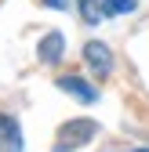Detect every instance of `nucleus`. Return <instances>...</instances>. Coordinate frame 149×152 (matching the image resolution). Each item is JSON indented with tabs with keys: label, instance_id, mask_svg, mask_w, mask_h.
<instances>
[{
	"label": "nucleus",
	"instance_id": "obj_1",
	"mask_svg": "<svg viewBox=\"0 0 149 152\" xmlns=\"http://www.w3.org/2000/svg\"><path fill=\"white\" fill-rule=\"evenodd\" d=\"M95 134H98V123H95V120H69V123L58 127V145L80 148V145H87Z\"/></svg>",
	"mask_w": 149,
	"mask_h": 152
},
{
	"label": "nucleus",
	"instance_id": "obj_2",
	"mask_svg": "<svg viewBox=\"0 0 149 152\" xmlns=\"http://www.w3.org/2000/svg\"><path fill=\"white\" fill-rule=\"evenodd\" d=\"M84 62L91 65L95 76H109L113 72V51H109L102 40H87L84 44Z\"/></svg>",
	"mask_w": 149,
	"mask_h": 152
},
{
	"label": "nucleus",
	"instance_id": "obj_3",
	"mask_svg": "<svg viewBox=\"0 0 149 152\" xmlns=\"http://www.w3.org/2000/svg\"><path fill=\"white\" fill-rule=\"evenodd\" d=\"M0 152H22V127L7 112H0Z\"/></svg>",
	"mask_w": 149,
	"mask_h": 152
},
{
	"label": "nucleus",
	"instance_id": "obj_4",
	"mask_svg": "<svg viewBox=\"0 0 149 152\" xmlns=\"http://www.w3.org/2000/svg\"><path fill=\"white\" fill-rule=\"evenodd\" d=\"M62 51H66V36L62 33H47L40 40V51H36V54H40L44 65H58L62 62Z\"/></svg>",
	"mask_w": 149,
	"mask_h": 152
},
{
	"label": "nucleus",
	"instance_id": "obj_5",
	"mask_svg": "<svg viewBox=\"0 0 149 152\" xmlns=\"http://www.w3.org/2000/svg\"><path fill=\"white\" fill-rule=\"evenodd\" d=\"M55 83H58V87H62L66 94H77V98H80V102H87V105H91V102L98 98V91L91 87V83H84L80 76H73V72H69V76H58Z\"/></svg>",
	"mask_w": 149,
	"mask_h": 152
},
{
	"label": "nucleus",
	"instance_id": "obj_6",
	"mask_svg": "<svg viewBox=\"0 0 149 152\" xmlns=\"http://www.w3.org/2000/svg\"><path fill=\"white\" fill-rule=\"evenodd\" d=\"M77 7H80V18L87 26H98L105 18V0H77Z\"/></svg>",
	"mask_w": 149,
	"mask_h": 152
},
{
	"label": "nucleus",
	"instance_id": "obj_7",
	"mask_svg": "<svg viewBox=\"0 0 149 152\" xmlns=\"http://www.w3.org/2000/svg\"><path fill=\"white\" fill-rule=\"evenodd\" d=\"M138 0H105V18H113V15H127V11H135Z\"/></svg>",
	"mask_w": 149,
	"mask_h": 152
},
{
	"label": "nucleus",
	"instance_id": "obj_8",
	"mask_svg": "<svg viewBox=\"0 0 149 152\" xmlns=\"http://www.w3.org/2000/svg\"><path fill=\"white\" fill-rule=\"evenodd\" d=\"M40 4H44V7H55V11H66L69 0H40Z\"/></svg>",
	"mask_w": 149,
	"mask_h": 152
},
{
	"label": "nucleus",
	"instance_id": "obj_9",
	"mask_svg": "<svg viewBox=\"0 0 149 152\" xmlns=\"http://www.w3.org/2000/svg\"><path fill=\"white\" fill-rule=\"evenodd\" d=\"M55 152H77V148H69V145H55Z\"/></svg>",
	"mask_w": 149,
	"mask_h": 152
},
{
	"label": "nucleus",
	"instance_id": "obj_10",
	"mask_svg": "<svg viewBox=\"0 0 149 152\" xmlns=\"http://www.w3.org/2000/svg\"><path fill=\"white\" fill-rule=\"evenodd\" d=\"M135 152H149V148H135Z\"/></svg>",
	"mask_w": 149,
	"mask_h": 152
}]
</instances>
